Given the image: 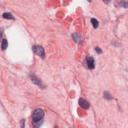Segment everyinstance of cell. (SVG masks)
<instances>
[{"instance_id": "14", "label": "cell", "mask_w": 128, "mask_h": 128, "mask_svg": "<svg viewBox=\"0 0 128 128\" xmlns=\"http://www.w3.org/2000/svg\"><path fill=\"white\" fill-rule=\"evenodd\" d=\"M21 126H22V127L24 126V120H22V121H21Z\"/></svg>"}, {"instance_id": "2", "label": "cell", "mask_w": 128, "mask_h": 128, "mask_svg": "<svg viewBox=\"0 0 128 128\" xmlns=\"http://www.w3.org/2000/svg\"><path fill=\"white\" fill-rule=\"evenodd\" d=\"M33 51L36 55H38L39 57L41 58H44L45 57V51H44V48L42 46H39V45H34L33 46Z\"/></svg>"}, {"instance_id": "1", "label": "cell", "mask_w": 128, "mask_h": 128, "mask_svg": "<svg viewBox=\"0 0 128 128\" xmlns=\"http://www.w3.org/2000/svg\"><path fill=\"white\" fill-rule=\"evenodd\" d=\"M44 117V110L37 108L33 111L32 113V120H33V124L36 127H39L42 124V120Z\"/></svg>"}, {"instance_id": "5", "label": "cell", "mask_w": 128, "mask_h": 128, "mask_svg": "<svg viewBox=\"0 0 128 128\" xmlns=\"http://www.w3.org/2000/svg\"><path fill=\"white\" fill-rule=\"evenodd\" d=\"M30 79H31V81L34 83V84H36L37 86H40V87H42V88H44V85L42 84V82L39 80V78H37L35 75H30Z\"/></svg>"}, {"instance_id": "11", "label": "cell", "mask_w": 128, "mask_h": 128, "mask_svg": "<svg viewBox=\"0 0 128 128\" xmlns=\"http://www.w3.org/2000/svg\"><path fill=\"white\" fill-rule=\"evenodd\" d=\"M104 97L105 98H107V99H111L112 97H111V95L108 93V92H104Z\"/></svg>"}, {"instance_id": "10", "label": "cell", "mask_w": 128, "mask_h": 128, "mask_svg": "<svg viewBox=\"0 0 128 128\" xmlns=\"http://www.w3.org/2000/svg\"><path fill=\"white\" fill-rule=\"evenodd\" d=\"M72 37L74 38L75 42H78V41H79V37L77 36V34H73V35H72Z\"/></svg>"}, {"instance_id": "4", "label": "cell", "mask_w": 128, "mask_h": 128, "mask_svg": "<svg viewBox=\"0 0 128 128\" xmlns=\"http://www.w3.org/2000/svg\"><path fill=\"white\" fill-rule=\"evenodd\" d=\"M78 103H79L80 107H82L83 109H88V108L90 107V104H89V102H88L87 100L83 99V98H80V99L78 100Z\"/></svg>"}, {"instance_id": "13", "label": "cell", "mask_w": 128, "mask_h": 128, "mask_svg": "<svg viewBox=\"0 0 128 128\" xmlns=\"http://www.w3.org/2000/svg\"><path fill=\"white\" fill-rule=\"evenodd\" d=\"M103 2H104V3H106V4H108V3L110 2V0H103Z\"/></svg>"}, {"instance_id": "15", "label": "cell", "mask_w": 128, "mask_h": 128, "mask_svg": "<svg viewBox=\"0 0 128 128\" xmlns=\"http://www.w3.org/2000/svg\"><path fill=\"white\" fill-rule=\"evenodd\" d=\"M88 1H89V2H91V1H92V0H88Z\"/></svg>"}, {"instance_id": "9", "label": "cell", "mask_w": 128, "mask_h": 128, "mask_svg": "<svg viewBox=\"0 0 128 128\" xmlns=\"http://www.w3.org/2000/svg\"><path fill=\"white\" fill-rule=\"evenodd\" d=\"M91 23H92V26H93L94 28H97V27H98V21H97L95 18H92V19H91Z\"/></svg>"}, {"instance_id": "8", "label": "cell", "mask_w": 128, "mask_h": 128, "mask_svg": "<svg viewBox=\"0 0 128 128\" xmlns=\"http://www.w3.org/2000/svg\"><path fill=\"white\" fill-rule=\"evenodd\" d=\"M119 4L124 8H128V1H126V0H122V1L119 2Z\"/></svg>"}, {"instance_id": "6", "label": "cell", "mask_w": 128, "mask_h": 128, "mask_svg": "<svg viewBox=\"0 0 128 128\" xmlns=\"http://www.w3.org/2000/svg\"><path fill=\"white\" fill-rule=\"evenodd\" d=\"M3 18H5V19H11V20H14V17L12 16V14H11V13H8V12L3 13Z\"/></svg>"}, {"instance_id": "3", "label": "cell", "mask_w": 128, "mask_h": 128, "mask_svg": "<svg viewBox=\"0 0 128 128\" xmlns=\"http://www.w3.org/2000/svg\"><path fill=\"white\" fill-rule=\"evenodd\" d=\"M85 66H86L88 69H94V67H95V62H94V59H93L91 56L86 57V59H85Z\"/></svg>"}, {"instance_id": "7", "label": "cell", "mask_w": 128, "mask_h": 128, "mask_svg": "<svg viewBox=\"0 0 128 128\" xmlns=\"http://www.w3.org/2000/svg\"><path fill=\"white\" fill-rule=\"evenodd\" d=\"M7 47H8V42H7L6 39H3V40H2V43H1V48H2V50H5Z\"/></svg>"}, {"instance_id": "12", "label": "cell", "mask_w": 128, "mask_h": 128, "mask_svg": "<svg viewBox=\"0 0 128 128\" xmlns=\"http://www.w3.org/2000/svg\"><path fill=\"white\" fill-rule=\"evenodd\" d=\"M95 50H96V51H97V53H99V54H100V53H101V52H102V51H101V50H100V49H99V47H96V48H95Z\"/></svg>"}]
</instances>
